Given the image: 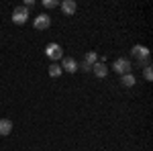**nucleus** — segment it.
Returning <instances> with one entry per match:
<instances>
[{"instance_id":"obj_11","label":"nucleus","mask_w":153,"mask_h":151,"mask_svg":"<svg viewBox=\"0 0 153 151\" xmlns=\"http://www.w3.org/2000/svg\"><path fill=\"white\" fill-rule=\"evenodd\" d=\"M61 65H57V63H53V65H49V76H51V78H59V76H61Z\"/></svg>"},{"instance_id":"obj_8","label":"nucleus","mask_w":153,"mask_h":151,"mask_svg":"<svg viewBox=\"0 0 153 151\" xmlns=\"http://www.w3.org/2000/svg\"><path fill=\"white\" fill-rule=\"evenodd\" d=\"M92 71H94L96 78H106V76H108V65H106V63H100V61H96L94 65H92Z\"/></svg>"},{"instance_id":"obj_6","label":"nucleus","mask_w":153,"mask_h":151,"mask_svg":"<svg viewBox=\"0 0 153 151\" xmlns=\"http://www.w3.org/2000/svg\"><path fill=\"white\" fill-rule=\"evenodd\" d=\"M59 8H61V12L63 14H76V10H78V4H76V0H63L61 4H59Z\"/></svg>"},{"instance_id":"obj_15","label":"nucleus","mask_w":153,"mask_h":151,"mask_svg":"<svg viewBox=\"0 0 153 151\" xmlns=\"http://www.w3.org/2000/svg\"><path fill=\"white\" fill-rule=\"evenodd\" d=\"M78 68H82L84 71H92V65H90V63H86V61H84V63H80Z\"/></svg>"},{"instance_id":"obj_3","label":"nucleus","mask_w":153,"mask_h":151,"mask_svg":"<svg viewBox=\"0 0 153 151\" xmlns=\"http://www.w3.org/2000/svg\"><path fill=\"white\" fill-rule=\"evenodd\" d=\"M112 70L117 71V74H120V76H125V74H131L133 63H131L129 59H125V57H118L117 61L112 63Z\"/></svg>"},{"instance_id":"obj_7","label":"nucleus","mask_w":153,"mask_h":151,"mask_svg":"<svg viewBox=\"0 0 153 151\" xmlns=\"http://www.w3.org/2000/svg\"><path fill=\"white\" fill-rule=\"evenodd\" d=\"M61 70L70 71V74H76V71H78V63H76V59H74V57H63V59H61Z\"/></svg>"},{"instance_id":"obj_12","label":"nucleus","mask_w":153,"mask_h":151,"mask_svg":"<svg viewBox=\"0 0 153 151\" xmlns=\"http://www.w3.org/2000/svg\"><path fill=\"white\" fill-rule=\"evenodd\" d=\"M86 63H90V65H94L96 61H98V55H96L94 51H90V53H86V59H84Z\"/></svg>"},{"instance_id":"obj_5","label":"nucleus","mask_w":153,"mask_h":151,"mask_svg":"<svg viewBox=\"0 0 153 151\" xmlns=\"http://www.w3.org/2000/svg\"><path fill=\"white\" fill-rule=\"evenodd\" d=\"M33 25H35V29H39V31H45V29H49V25H51V16L49 14H39V16H35V21H33Z\"/></svg>"},{"instance_id":"obj_4","label":"nucleus","mask_w":153,"mask_h":151,"mask_svg":"<svg viewBox=\"0 0 153 151\" xmlns=\"http://www.w3.org/2000/svg\"><path fill=\"white\" fill-rule=\"evenodd\" d=\"M27 21H29V8L16 6V8L12 10V23L14 25H25Z\"/></svg>"},{"instance_id":"obj_13","label":"nucleus","mask_w":153,"mask_h":151,"mask_svg":"<svg viewBox=\"0 0 153 151\" xmlns=\"http://www.w3.org/2000/svg\"><path fill=\"white\" fill-rule=\"evenodd\" d=\"M143 78H145L147 82H151V80H153V70H151V65H147V68L143 70Z\"/></svg>"},{"instance_id":"obj_9","label":"nucleus","mask_w":153,"mask_h":151,"mask_svg":"<svg viewBox=\"0 0 153 151\" xmlns=\"http://www.w3.org/2000/svg\"><path fill=\"white\" fill-rule=\"evenodd\" d=\"M10 131H12V121L10 118H2L0 121V135L6 137V135H10Z\"/></svg>"},{"instance_id":"obj_1","label":"nucleus","mask_w":153,"mask_h":151,"mask_svg":"<svg viewBox=\"0 0 153 151\" xmlns=\"http://www.w3.org/2000/svg\"><path fill=\"white\" fill-rule=\"evenodd\" d=\"M131 53H133V57L139 61V65H149L151 63V57H149V49L145 45H135L133 49H131Z\"/></svg>"},{"instance_id":"obj_14","label":"nucleus","mask_w":153,"mask_h":151,"mask_svg":"<svg viewBox=\"0 0 153 151\" xmlns=\"http://www.w3.org/2000/svg\"><path fill=\"white\" fill-rule=\"evenodd\" d=\"M55 6H59L57 0H43V8H55Z\"/></svg>"},{"instance_id":"obj_10","label":"nucleus","mask_w":153,"mask_h":151,"mask_svg":"<svg viewBox=\"0 0 153 151\" xmlns=\"http://www.w3.org/2000/svg\"><path fill=\"white\" fill-rule=\"evenodd\" d=\"M135 76L133 74H125V76H120V84L125 86V88H131V86H135Z\"/></svg>"},{"instance_id":"obj_2","label":"nucleus","mask_w":153,"mask_h":151,"mask_svg":"<svg viewBox=\"0 0 153 151\" xmlns=\"http://www.w3.org/2000/svg\"><path fill=\"white\" fill-rule=\"evenodd\" d=\"M45 55H47L51 61H59V59H63V49L59 43H49L45 47Z\"/></svg>"}]
</instances>
